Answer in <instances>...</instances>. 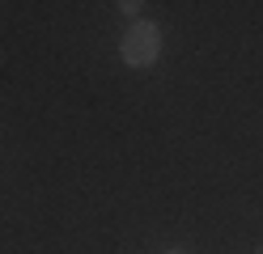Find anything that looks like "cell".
Returning <instances> with one entry per match:
<instances>
[{
  "label": "cell",
  "instance_id": "3",
  "mask_svg": "<svg viewBox=\"0 0 263 254\" xmlns=\"http://www.w3.org/2000/svg\"><path fill=\"white\" fill-rule=\"evenodd\" d=\"M259 254H263V250H259Z\"/></svg>",
  "mask_w": 263,
  "mask_h": 254
},
{
  "label": "cell",
  "instance_id": "1",
  "mask_svg": "<svg viewBox=\"0 0 263 254\" xmlns=\"http://www.w3.org/2000/svg\"><path fill=\"white\" fill-rule=\"evenodd\" d=\"M119 55L127 68H149L161 55V26L157 22H132L119 38Z\"/></svg>",
  "mask_w": 263,
  "mask_h": 254
},
{
  "label": "cell",
  "instance_id": "2",
  "mask_svg": "<svg viewBox=\"0 0 263 254\" xmlns=\"http://www.w3.org/2000/svg\"><path fill=\"white\" fill-rule=\"evenodd\" d=\"M166 254H187V250H166Z\"/></svg>",
  "mask_w": 263,
  "mask_h": 254
}]
</instances>
